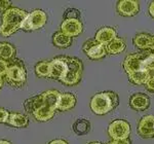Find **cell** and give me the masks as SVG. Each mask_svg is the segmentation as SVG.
<instances>
[{
	"mask_svg": "<svg viewBox=\"0 0 154 144\" xmlns=\"http://www.w3.org/2000/svg\"><path fill=\"white\" fill-rule=\"evenodd\" d=\"M83 30V25L80 20L72 19V20H64L61 25V32L69 37H76L80 35Z\"/></svg>",
	"mask_w": 154,
	"mask_h": 144,
	"instance_id": "10",
	"label": "cell"
},
{
	"mask_svg": "<svg viewBox=\"0 0 154 144\" xmlns=\"http://www.w3.org/2000/svg\"><path fill=\"white\" fill-rule=\"evenodd\" d=\"M9 116V112L4 108H0V123H6Z\"/></svg>",
	"mask_w": 154,
	"mask_h": 144,
	"instance_id": "31",
	"label": "cell"
},
{
	"mask_svg": "<svg viewBox=\"0 0 154 144\" xmlns=\"http://www.w3.org/2000/svg\"><path fill=\"white\" fill-rule=\"evenodd\" d=\"M106 53L111 54V55H117L122 53L125 49V41L122 38L116 37L115 39H113L110 43H108L105 45Z\"/></svg>",
	"mask_w": 154,
	"mask_h": 144,
	"instance_id": "19",
	"label": "cell"
},
{
	"mask_svg": "<svg viewBox=\"0 0 154 144\" xmlns=\"http://www.w3.org/2000/svg\"><path fill=\"white\" fill-rule=\"evenodd\" d=\"M108 134L113 140L128 139V136L131 134V126L126 121L116 120L109 125Z\"/></svg>",
	"mask_w": 154,
	"mask_h": 144,
	"instance_id": "7",
	"label": "cell"
},
{
	"mask_svg": "<svg viewBox=\"0 0 154 144\" xmlns=\"http://www.w3.org/2000/svg\"><path fill=\"white\" fill-rule=\"evenodd\" d=\"M117 11L120 16H135L139 11V1L137 0H120L117 3Z\"/></svg>",
	"mask_w": 154,
	"mask_h": 144,
	"instance_id": "12",
	"label": "cell"
},
{
	"mask_svg": "<svg viewBox=\"0 0 154 144\" xmlns=\"http://www.w3.org/2000/svg\"><path fill=\"white\" fill-rule=\"evenodd\" d=\"M0 144H11V143L6 140H0Z\"/></svg>",
	"mask_w": 154,
	"mask_h": 144,
	"instance_id": "37",
	"label": "cell"
},
{
	"mask_svg": "<svg viewBox=\"0 0 154 144\" xmlns=\"http://www.w3.org/2000/svg\"><path fill=\"white\" fill-rule=\"evenodd\" d=\"M91 123L88 120H84V118L77 120L73 124V126H72V130L78 136H83L88 134V132L91 131Z\"/></svg>",
	"mask_w": 154,
	"mask_h": 144,
	"instance_id": "22",
	"label": "cell"
},
{
	"mask_svg": "<svg viewBox=\"0 0 154 144\" xmlns=\"http://www.w3.org/2000/svg\"><path fill=\"white\" fill-rule=\"evenodd\" d=\"M119 104L118 95L113 92L96 94L91 101V109L98 115H104L116 108Z\"/></svg>",
	"mask_w": 154,
	"mask_h": 144,
	"instance_id": "2",
	"label": "cell"
},
{
	"mask_svg": "<svg viewBox=\"0 0 154 144\" xmlns=\"http://www.w3.org/2000/svg\"><path fill=\"white\" fill-rule=\"evenodd\" d=\"M149 49H151V51L154 52V36H152V38H151V43H150V48Z\"/></svg>",
	"mask_w": 154,
	"mask_h": 144,
	"instance_id": "36",
	"label": "cell"
},
{
	"mask_svg": "<svg viewBox=\"0 0 154 144\" xmlns=\"http://www.w3.org/2000/svg\"><path fill=\"white\" fill-rule=\"evenodd\" d=\"M150 74H151L150 78H149L147 80V83H146V88H147L149 91L154 92V73H150Z\"/></svg>",
	"mask_w": 154,
	"mask_h": 144,
	"instance_id": "32",
	"label": "cell"
},
{
	"mask_svg": "<svg viewBox=\"0 0 154 144\" xmlns=\"http://www.w3.org/2000/svg\"><path fill=\"white\" fill-rule=\"evenodd\" d=\"M130 105L131 107L135 110H146L149 105H150V100H149L148 96L144 95V94H135L131 97L130 99Z\"/></svg>",
	"mask_w": 154,
	"mask_h": 144,
	"instance_id": "15",
	"label": "cell"
},
{
	"mask_svg": "<svg viewBox=\"0 0 154 144\" xmlns=\"http://www.w3.org/2000/svg\"><path fill=\"white\" fill-rule=\"evenodd\" d=\"M83 52L91 60H99L106 56V49L104 45L98 43L95 39H88L84 42L82 46Z\"/></svg>",
	"mask_w": 154,
	"mask_h": 144,
	"instance_id": "9",
	"label": "cell"
},
{
	"mask_svg": "<svg viewBox=\"0 0 154 144\" xmlns=\"http://www.w3.org/2000/svg\"><path fill=\"white\" fill-rule=\"evenodd\" d=\"M42 106H44V99H43L42 94L27 99L24 103V108L26 109L27 112L31 113V114L35 110H37L38 108L42 107Z\"/></svg>",
	"mask_w": 154,
	"mask_h": 144,
	"instance_id": "17",
	"label": "cell"
},
{
	"mask_svg": "<svg viewBox=\"0 0 154 144\" xmlns=\"http://www.w3.org/2000/svg\"><path fill=\"white\" fill-rule=\"evenodd\" d=\"M28 12L18 7H11L2 14V24L0 26V35L7 37L21 29L22 23Z\"/></svg>",
	"mask_w": 154,
	"mask_h": 144,
	"instance_id": "1",
	"label": "cell"
},
{
	"mask_svg": "<svg viewBox=\"0 0 154 144\" xmlns=\"http://www.w3.org/2000/svg\"><path fill=\"white\" fill-rule=\"evenodd\" d=\"M150 54V52H144L141 54H133L128 55L123 62V68L125 72L128 74H131L134 72H138L141 70H147L144 67V60Z\"/></svg>",
	"mask_w": 154,
	"mask_h": 144,
	"instance_id": "6",
	"label": "cell"
},
{
	"mask_svg": "<svg viewBox=\"0 0 154 144\" xmlns=\"http://www.w3.org/2000/svg\"><path fill=\"white\" fill-rule=\"evenodd\" d=\"M138 132L144 138L154 137V115H145L138 126Z\"/></svg>",
	"mask_w": 154,
	"mask_h": 144,
	"instance_id": "11",
	"label": "cell"
},
{
	"mask_svg": "<svg viewBox=\"0 0 154 144\" xmlns=\"http://www.w3.org/2000/svg\"><path fill=\"white\" fill-rule=\"evenodd\" d=\"M2 86H3V78H2L1 76H0V90H1Z\"/></svg>",
	"mask_w": 154,
	"mask_h": 144,
	"instance_id": "38",
	"label": "cell"
},
{
	"mask_svg": "<svg viewBox=\"0 0 154 144\" xmlns=\"http://www.w3.org/2000/svg\"><path fill=\"white\" fill-rule=\"evenodd\" d=\"M5 124L11 127H14V128H25V127L29 125V118L28 116L23 113L12 112L9 113V116Z\"/></svg>",
	"mask_w": 154,
	"mask_h": 144,
	"instance_id": "16",
	"label": "cell"
},
{
	"mask_svg": "<svg viewBox=\"0 0 154 144\" xmlns=\"http://www.w3.org/2000/svg\"><path fill=\"white\" fill-rule=\"evenodd\" d=\"M67 70L66 57H57L49 61V78L61 81L66 76Z\"/></svg>",
	"mask_w": 154,
	"mask_h": 144,
	"instance_id": "8",
	"label": "cell"
},
{
	"mask_svg": "<svg viewBox=\"0 0 154 144\" xmlns=\"http://www.w3.org/2000/svg\"><path fill=\"white\" fill-rule=\"evenodd\" d=\"M35 73L38 77H49V62H39L35 66Z\"/></svg>",
	"mask_w": 154,
	"mask_h": 144,
	"instance_id": "26",
	"label": "cell"
},
{
	"mask_svg": "<svg viewBox=\"0 0 154 144\" xmlns=\"http://www.w3.org/2000/svg\"><path fill=\"white\" fill-rule=\"evenodd\" d=\"M151 74L148 70H141L138 72H134L131 74H128V77L134 83L136 84H146L147 80L150 78Z\"/></svg>",
	"mask_w": 154,
	"mask_h": 144,
	"instance_id": "25",
	"label": "cell"
},
{
	"mask_svg": "<svg viewBox=\"0 0 154 144\" xmlns=\"http://www.w3.org/2000/svg\"><path fill=\"white\" fill-rule=\"evenodd\" d=\"M16 48L8 42H0V59L6 62L11 61L16 55Z\"/></svg>",
	"mask_w": 154,
	"mask_h": 144,
	"instance_id": "20",
	"label": "cell"
},
{
	"mask_svg": "<svg viewBox=\"0 0 154 144\" xmlns=\"http://www.w3.org/2000/svg\"><path fill=\"white\" fill-rule=\"evenodd\" d=\"M76 105V97L70 93H61L59 96L57 109L60 111L70 110Z\"/></svg>",
	"mask_w": 154,
	"mask_h": 144,
	"instance_id": "14",
	"label": "cell"
},
{
	"mask_svg": "<svg viewBox=\"0 0 154 144\" xmlns=\"http://www.w3.org/2000/svg\"><path fill=\"white\" fill-rule=\"evenodd\" d=\"M48 144H68V143H67V141L62 140V139H56V140H53Z\"/></svg>",
	"mask_w": 154,
	"mask_h": 144,
	"instance_id": "34",
	"label": "cell"
},
{
	"mask_svg": "<svg viewBox=\"0 0 154 144\" xmlns=\"http://www.w3.org/2000/svg\"><path fill=\"white\" fill-rule=\"evenodd\" d=\"M116 37H117V33H116L115 29L111 28V27H103L100 30L97 31L95 40L98 43L105 46L108 43H110L113 39H115Z\"/></svg>",
	"mask_w": 154,
	"mask_h": 144,
	"instance_id": "13",
	"label": "cell"
},
{
	"mask_svg": "<svg viewBox=\"0 0 154 144\" xmlns=\"http://www.w3.org/2000/svg\"><path fill=\"white\" fill-rule=\"evenodd\" d=\"M151 38L152 36L149 34H138L134 37V44L139 49H149L151 43Z\"/></svg>",
	"mask_w": 154,
	"mask_h": 144,
	"instance_id": "24",
	"label": "cell"
},
{
	"mask_svg": "<svg viewBox=\"0 0 154 144\" xmlns=\"http://www.w3.org/2000/svg\"><path fill=\"white\" fill-rule=\"evenodd\" d=\"M53 43L54 46L60 49H65L71 45L72 43V38L69 36L65 35L64 33H62L61 31H58L54 34L53 36Z\"/></svg>",
	"mask_w": 154,
	"mask_h": 144,
	"instance_id": "23",
	"label": "cell"
},
{
	"mask_svg": "<svg viewBox=\"0 0 154 144\" xmlns=\"http://www.w3.org/2000/svg\"><path fill=\"white\" fill-rule=\"evenodd\" d=\"M79 17H80V12L76 8H69V9H67L66 12L64 14L65 20H72V19L78 20Z\"/></svg>",
	"mask_w": 154,
	"mask_h": 144,
	"instance_id": "28",
	"label": "cell"
},
{
	"mask_svg": "<svg viewBox=\"0 0 154 144\" xmlns=\"http://www.w3.org/2000/svg\"><path fill=\"white\" fill-rule=\"evenodd\" d=\"M66 62L68 70H67L66 76L62 79L61 83L67 86H75L81 80V77H82V63L78 59L70 58V57H66Z\"/></svg>",
	"mask_w": 154,
	"mask_h": 144,
	"instance_id": "4",
	"label": "cell"
},
{
	"mask_svg": "<svg viewBox=\"0 0 154 144\" xmlns=\"http://www.w3.org/2000/svg\"><path fill=\"white\" fill-rule=\"evenodd\" d=\"M7 68H8V62L0 59V76H5Z\"/></svg>",
	"mask_w": 154,
	"mask_h": 144,
	"instance_id": "29",
	"label": "cell"
},
{
	"mask_svg": "<svg viewBox=\"0 0 154 144\" xmlns=\"http://www.w3.org/2000/svg\"><path fill=\"white\" fill-rule=\"evenodd\" d=\"M5 78L7 83H9L12 86H22L26 83L27 80V71L23 62L19 59H14V62L8 65Z\"/></svg>",
	"mask_w": 154,
	"mask_h": 144,
	"instance_id": "3",
	"label": "cell"
},
{
	"mask_svg": "<svg viewBox=\"0 0 154 144\" xmlns=\"http://www.w3.org/2000/svg\"><path fill=\"white\" fill-rule=\"evenodd\" d=\"M11 2L9 0H0V12L6 11L8 8H11Z\"/></svg>",
	"mask_w": 154,
	"mask_h": 144,
	"instance_id": "30",
	"label": "cell"
},
{
	"mask_svg": "<svg viewBox=\"0 0 154 144\" xmlns=\"http://www.w3.org/2000/svg\"><path fill=\"white\" fill-rule=\"evenodd\" d=\"M144 67L150 73H154V54L150 53L146 57L145 60H144Z\"/></svg>",
	"mask_w": 154,
	"mask_h": 144,
	"instance_id": "27",
	"label": "cell"
},
{
	"mask_svg": "<svg viewBox=\"0 0 154 144\" xmlns=\"http://www.w3.org/2000/svg\"><path fill=\"white\" fill-rule=\"evenodd\" d=\"M60 94L61 93L57 90H51V91H46V92H44V93H42V96H43V99H44V105L57 110V105H58Z\"/></svg>",
	"mask_w": 154,
	"mask_h": 144,
	"instance_id": "21",
	"label": "cell"
},
{
	"mask_svg": "<svg viewBox=\"0 0 154 144\" xmlns=\"http://www.w3.org/2000/svg\"><path fill=\"white\" fill-rule=\"evenodd\" d=\"M48 21V16L41 9H35V11L28 12V16L22 23L21 29L25 31H35L44 27Z\"/></svg>",
	"mask_w": 154,
	"mask_h": 144,
	"instance_id": "5",
	"label": "cell"
},
{
	"mask_svg": "<svg viewBox=\"0 0 154 144\" xmlns=\"http://www.w3.org/2000/svg\"><path fill=\"white\" fill-rule=\"evenodd\" d=\"M54 113H56V110H54V109L44 105V106H42V107L38 108L37 110H35L32 114H33L34 118H35L36 121H48L54 117Z\"/></svg>",
	"mask_w": 154,
	"mask_h": 144,
	"instance_id": "18",
	"label": "cell"
},
{
	"mask_svg": "<svg viewBox=\"0 0 154 144\" xmlns=\"http://www.w3.org/2000/svg\"><path fill=\"white\" fill-rule=\"evenodd\" d=\"M89 144H102L100 142H91V143H89Z\"/></svg>",
	"mask_w": 154,
	"mask_h": 144,
	"instance_id": "39",
	"label": "cell"
},
{
	"mask_svg": "<svg viewBox=\"0 0 154 144\" xmlns=\"http://www.w3.org/2000/svg\"><path fill=\"white\" fill-rule=\"evenodd\" d=\"M108 144H131V142L128 141V139H125V140H113Z\"/></svg>",
	"mask_w": 154,
	"mask_h": 144,
	"instance_id": "33",
	"label": "cell"
},
{
	"mask_svg": "<svg viewBox=\"0 0 154 144\" xmlns=\"http://www.w3.org/2000/svg\"><path fill=\"white\" fill-rule=\"evenodd\" d=\"M149 12H150L151 17H152V18H154V1L151 2L150 6H149Z\"/></svg>",
	"mask_w": 154,
	"mask_h": 144,
	"instance_id": "35",
	"label": "cell"
}]
</instances>
